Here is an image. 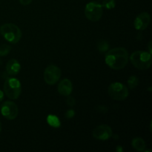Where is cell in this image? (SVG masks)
Instances as JSON below:
<instances>
[{
	"instance_id": "cell-1",
	"label": "cell",
	"mask_w": 152,
	"mask_h": 152,
	"mask_svg": "<svg viewBox=\"0 0 152 152\" xmlns=\"http://www.w3.org/2000/svg\"><path fill=\"white\" fill-rule=\"evenodd\" d=\"M129 53L124 48L119 47L107 51L105 61L107 65L114 70H121L127 65Z\"/></svg>"
},
{
	"instance_id": "cell-2",
	"label": "cell",
	"mask_w": 152,
	"mask_h": 152,
	"mask_svg": "<svg viewBox=\"0 0 152 152\" xmlns=\"http://www.w3.org/2000/svg\"><path fill=\"white\" fill-rule=\"evenodd\" d=\"M130 61L137 69L147 70L151 67L152 63L151 53L143 50H137L131 55Z\"/></svg>"
},
{
	"instance_id": "cell-3",
	"label": "cell",
	"mask_w": 152,
	"mask_h": 152,
	"mask_svg": "<svg viewBox=\"0 0 152 152\" xmlns=\"http://www.w3.org/2000/svg\"><path fill=\"white\" fill-rule=\"evenodd\" d=\"M0 34L7 42L16 44L22 37V31L13 23H5L0 27Z\"/></svg>"
},
{
	"instance_id": "cell-4",
	"label": "cell",
	"mask_w": 152,
	"mask_h": 152,
	"mask_svg": "<svg viewBox=\"0 0 152 152\" xmlns=\"http://www.w3.org/2000/svg\"><path fill=\"white\" fill-rule=\"evenodd\" d=\"M4 91L10 99H16L21 94V83L16 78H8L4 83Z\"/></svg>"
},
{
	"instance_id": "cell-5",
	"label": "cell",
	"mask_w": 152,
	"mask_h": 152,
	"mask_svg": "<svg viewBox=\"0 0 152 152\" xmlns=\"http://www.w3.org/2000/svg\"><path fill=\"white\" fill-rule=\"evenodd\" d=\"M103 13V7L102 4L96 1H91L88 3L85 8V14L86 18L91 22H97L101 19Z\"/></svg>"
},
{
	"instance_id": "cell-6",
	"label": "cell",
	"mask_w": 152,
	"mask_h": 152,
	"mask_svg": "<svg viewBox=\"0 0 152 152\" xmlns=\"http://www.w3.org/2000/svg\"><path fill=\"white\" fill-rule=\"evenodd\" d=\"M108 94L115 100H125L129 96V89L123 83H111L108 87Z\"/></svg>"
},
{
	"instance_id": "cell-7",
	"label": "cell",
	"mask_w": 152,
	"mask_h": 152,
	"mask_svg": "<svg viewBox=\"0 0 152 152\" xmlns=\"http://www.w3.org/2000/svg\"><path fill=\"white\" fill-rule=\"evenodd\" d=\"M44 80L48 85L53 86L56 84L61 77V70L59 67L50 65L45 68L44 71Z\"/></svg>"
},
{
	"instance_id": "cell-8",
	"label": "cell",
	"mask_w": 152,
	"mask_h": 152,
	"mask_svg": "<svg viewBox=\"0 0 152 152\" xmlns=\"http://www.w3.org/2000/svg\"><path fill=\"white\" fill-rule=\"evenodd\" d=\"M19 113L18 107L12 101H5L1 106V114L7 120H14Z\"/></svg>"
},
{
	"instance_id": "cell-9",
	"label": "cell",
	"mask_w": 152,
	"mask_h": 152,
	"mask_svg": "<svg viewBox=\"0 0 152 152\" xmlns=\"http://www.w3.org/2000/svg\"><path fill=\"white\" fill-rule=\"evenodd\" d=\"M112 130L108 125H100L95 128L92 132L94 137L99 140H107L112 137Z\"/></svg>"
},
{
	"instance_id": "cell-10",
	"label": "cell",
	"mask_w": 152,
	"mask_h": 152,
	"mask_svg": "<svg viewBox=\"0 0 152 152\" xmlns=\"http://www.w3.org/2000/svg\"><path fill=\"white\" fill-rule=\"evenodd\" d=\"M151 21V16L147 12H143L138 15L134 20V28L138 31H143L148 28Z\"/></svg>"
},
{
	"instance_id": "cell-11",
	"label": "cell",
	"mask_w": 152,
	"mask_h": 152,
	"mask_svg": "<svg viewBox=\"0 0 152 152\" xmlns=\"http://www.w3.org/2000/svg\"><path fill=\"white\" fill-rule=\"evenodd\" d=\"M73 91V85L71 80L68 79H64L58 85V92L62 96H68Z\"/></svg>"
},
{
	"instance_id": "cell-12",
	"label": "cell",
	"mask_w": 152,
	"mask_h": 152,
	"mask_svg": "<svg viewBox=\"0 0 152 152\" xmlns=\"http://www.w3.org/2000/svg\"><path fill=\"white\" fill-rule=\"evenodd\" d=\"M21 69V65L18 60L12 59L7 62L6 65V71L9 75H16Z\"/></svg>"
},
{
	"instance_id": "cell-13",
	"label": "cell",
	"mask_w": 152,
	"mask_h": 152,
	"mask_svg": "<svg viewBox=\"0 0 152 152\" xmlns=\"http://www.w3.org/2000/svg\"><path fill=\"white\" fill-rule=\"evenodd\" d=\"M132 147L137 151H144L145 149V142L142 138L136 137L132 140Z\"/></svg>"
},
{
	"instance_id": "cell-14",
	"label": "cell",
	"mask_w": 152,
	"mask_h": 152,
	"mask_svg": "<svg viewBox=\"0 0 152 152\" xmlns=\"http://www.w3.org/2000/svg\"><path fill=\"white\" fill-rule=\"evenodd\" d=\"M47 122L50 126L53 128H56V129H58V128L60 127L61 123L59 119L56 116L52 115V114H50V115L48 116L47 117Z\"/></svg>"
},
{
	"instance_id": "cell-15",
	"label": "cell",
	"mask_w": 152,
	"mask_h": 152,
	"mask_svg": "<svg viewBox=\"0 0 152 152\" xmlns=\"http://www.w3.org/2000/svg\"><path fill=\"white\" fill-rule=\"evenodd\" d=\"M97 49L101 53H106L109 49V44L106 40H100L98 42Z\"/></svg>"
},
{
	"instance_id": "cell-16",
	"label": "cell",
	"mask_w": 152,
	"mask_h": 152,
	"mask_svg": "<svg viewBox=\"0 0 152 152\" xmlns=\"http://www.w3.org/2000/svg\"><path fill=\"white\" fill-rule=\"evenodd\" d=\"M128 84H129V86L130 88L133 89L138 86V84H139V80H138V78L136 76H132L128 80Z\"/></svg>"
},
{
	"instance_id": "cell-17",
	"label": "cell",
	"mask_w": 152,
	"mask_h": 152,
	"mask_svg": "<svg viewBox=\"0 0 152 152\" xmlns=\"http://www.w3.org/2000/svg\"><path fill=\"white\" fill-rule=\"evenodd\" d=\"M10 50H11V48L8 45H0V56H6V55L10 53Z\"/></svg>"
},
{
	"instance_id": "cell-18",
	"label": "cell",
	"mask_w": 152,
	"mask_h": 152,
	"mask_svg": "<svg viewBox=\"0 0 152 152\" xmlns=\"http://www.w3.org/2000/svg\"><path fill=\"white\" fill-rule=\"evenodd\" d=\"M102 7H105L106 9H113L115 7L116 2L115 0H104L102 4Z\"/></svg>"
},
{
	"instance_id": "cell-19",
	"label": "cell",
	"mask_w": 152,
	"mask_h": 152,
	"mask_svg": "<svg viewBox=\"0 0 152 152\" xmlns=\"http://www.w3.org/2000/svg\"><path fill=\"white\" fill-rule=\"evenodd\" d=\"M68 96V97L67 98V99H66L67 104H68V105H69V106L74 107V105H75V103H76L75 99H74V98L72 97V96H70V95Z\"/></svg>"
},
{
	"instance_id": "cell-20",
	"label": "cell",
	"mask_w": 152,
	"mask_h": 152,
	"mask_svg": "<svg viewBox=\"0 0 152 152\" xmlns=\"http://www.w3.org/2000/svg\"><path fill=\"white\" fill-rule=\"evenodd\" d=\"M74 115H75V112H74V110H68L65 114V117L67 119H71L74 117Z\"/></svg>"
},
{
	"instance_id": "cell-21",
	"label": "cell",
	"mask_w": 152,
	"mask_h": 152,
	"mask_svg": "<svg viewBox=\"0 0 152 152\" xmlns=\"http://www.w3.org/2000/svg\"><path fill=\"white\" fill-rule=\"evenodd\" d=\"M32 1L33 0H19V2L22 5H28V4H31Z\"/></svg>"
},
{
	"instance_id": "cell-22",
	"label": "cell",
	"mask_w": 152,
	"mask_h": 152,
	"mask_svg": "<svg viewBox=\"0 0 152 152\" xmlns=\"http://www.w3.org/2000/svg\"><path fill=\"white\" fill-rule=\"evenodd\" d=\"M3 98H4V93H3L2 91L0 90V102L3 100Z\"/></svg>"
},
{
	"instance_id": "cell-23",
	"label": "cell",
	"mask_w": 152,
	"mask_h": 152,
	"mask_svg": "<svg viewBox=\"0 0 152 152\" xmlns=\"http://www.w3.org/2000/svg\"><path fill=\"white\" fill-rule=\"evenodd\" d=\"M123 151V148H122V147L120 146V145H118V146H117V151L122 152Z\"/></svg>"
},
{
	"instance_id": "cell-24",
	"label": "cell",
	"mask_w": 152,
	"mask_h": 152,
	"mask_svg": "<svg viewBox=\"0 0 152 152\" xmlns=\"http://www.w3.org/2000/svg\"><path fill=\"white\" fill-rule=\"evenodd\" d=\"M151 46V42L150 41V42H149V44H148V48H149V53H152Z\"/></svg>"
},
{
	"instance_id": "cell-25",
	"label": "cell",
	"mask_w": 152,
	"mask_h": 152,
	"mask_svg": "<svg viewBox=\"0 0 152 152\" xmlns=\"http://www.w3.org/2000/svg\"><path fill=\"white\" fill-rule=\"evenodd\" d=\"M1 131V122H0V132Z\"/></svg>"
},
{
	"instance_id": "cell-26",
	"label": "cell",
	"mask_w": 152,
	"mask_h": 152,
	"mask_svg": "<svg viewBox=\"0 0 152 152\" xmlns=\"http://www.w3.org/2000/svg\"></svg>"
}]
</instances>
